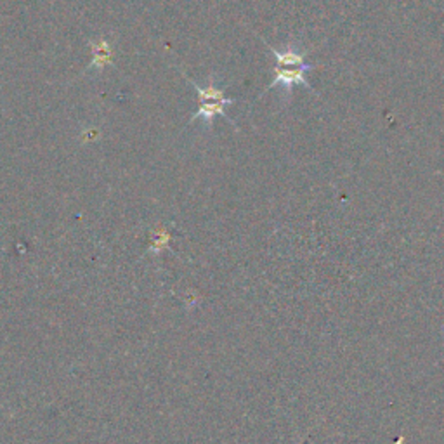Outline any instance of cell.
<instances>
[{
  "label": "cell",
  "instance_id": "2",
  "mask_svg": "<svg viewBox=\"0 0 444 444\" xmlns=\"http://www.w3.org/2000/svg\"><path fill=\"white\" fill-rule=\"evenodd\" d=\"M231 105H235V99H229V98L222 99V101H200V108H198L197 113L193 115L191 122L201 120V122H205L206 127L210 129L212 127L214 118H216L217 115H222L224 118L231 120V118H229V115L226 113V108H228V106H231Z\"/></svg>",
  "mask_w": 444,
  "mask_h": 444
},
{
  "label": "cell",
  "instance_id": "4",
  "mask_svg": "<svg viewBox=\"0 0 444 444\" xmlns=\"http://www.w3.org/2000/svg\"><path fill=\"white\" fill-rule=\"evenodd\" d=\"M264 44L269 47L271 54H273L274 59H276V66L279 68H296V66H304V64H308L305 63V52L300 51L297 45H288L285 51H278V49L271 47L267 42H264Z\"/></svg>",
  "mask_w": 444,
  "mask_h": 444
},
{
  "label": "cell",
  "instance_id": "1",
  "mask_svg": "<svg viewBox=\"0 0 444 444\" xmlns=\"http://www.w3.org/2000/svg\"><path fill=\"white\" fill-rule=\"evenodd\" d=\"M312 68H315V64H304V66H296V68H279L276 66L274 68V78L273 82L269 83V87H267V90L274 89V87H279V89L285 90L286 94L292 93V89L296 86H302L305 87V89H311V83L308 82V78H305V74L308 71H311Z\"/></svg>",
  "mask_w": 444,
  "mask_h": 444
},
{
  "label": "cell",
  "instance_id": "5",
  "mask_svg": "<svg viewBox=\"0 0 444 444\" xmlns=\"http://www.w3.org/2000/svg\"><path fill=\"white\" fill-rule=\"evenodd\" d=\"M186 80L189 78L186 76ZM189 82L193 83V87L197 89L198 101H222V99H226L224 89L217 86V83L214 82V78H210L206 86H200V83L193 82V80H189Z\"/></svg>",
  "mask_w": 444,
  "mask_h": 444
},
{
  "label": "cell",
  "instance_id": "3",
  "mask_svg": "<svg viewBox=\"0 0 444 444\" xmlns=\"http://www.w3.org/2000/svg\"><path fill=\"white\" fill-rule=\"evenodd\" d=\"M90 52H93V59H90L87 71L90 70H105L106 66L113 64V51H111V45L106 38H99V40H90L89 42Z\"/></svg>",
  "mask_w": 444,
  "mask_h": 444
}]
</instances>
